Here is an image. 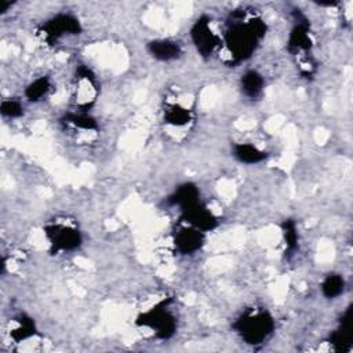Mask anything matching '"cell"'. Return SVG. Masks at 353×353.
<instances>
[{"label":"cell","mask_w":353,"mask_h":353,"mask_svg":"<svg viewBox=\"0 0 353 353\" xmlns=\"http://www.w3.org/2000/svg\"><path fill=\"white\" fill-rule=\"evenodd\" d=\"M266 34V23L254 11L234 10L226 19L223 43L229 52L228 63L239 65L248 59Z\"/></svg>","instance_id":"6da1fadb"},{"label":"cell","mask_w":353,"mask_h":353,"mask_svg":"<svg viewBox=\"0 0 353 353\" xmlns=\"http://www.w3.org/2000/svg\"><path fill=\"white\" fill-rule=\"evenodd\" d=\"M239 336L248 345L265 342L274 330V320L265 309H248L232 324Z\"/></svg>","instance_id":"7a4b0ae2"},{"label":"cell","mask_w":353,"mask_h":353,"mask_svg":"<svg viewBox=\"0 0 353 353\" xmlns=\"http://www.w3.org/2000/svg\"><path fill=\"white\" fill-rule=\"evenodd\" d=\"M295 17V25L290 32L288 41H287V50L291 55L299 58V66H301V74L306 79H309L316 65L307 58L312 50V36H310V25L309 21L303 14L299 11L294 12ZM310 57V55H309Z\"/></svg>","instance_id":"3957f363"},{"label":"cell","mask_w":353,"mask_h":353,"mask_svg":"<svg viewBox=\"0 0 353 353\" xmlns=\"http://www.w3.org/2000/svg\"><path fill=\"white\" fill-rule=\"evenodd\" d=\"M44 234L52 252L73 251L83 243V236L77 223L69 218H54L44 226Z\"/></svg>","instance_id":"277c9868"},{"label":"cell","mask_w":353,"mask_h":353,"mask_svg":"<svg viewBox=\"0 0 353 353\" xmlns=\"http://www.w3.org/2000/svg\"><path fill=\"white\" fill-rule=\"evenodd\" d=\"M170 299L161 301L156 307L142 313L137 319V324L148 327L154 331V335L159 339H168L175 334L176 320L172 313L167 309Z\"/></svg>","instance_id":"5b68a950"},{"label":"cell","mask_w":353,"mask_h":353,"mask_svg":"<svg viewBox=\"0 0 353 353\" xmlns=\"http://www.w3.org/2000/svg\"><path fill=\"white\" fill-rule=\"evenodd\" d=\"M98 94L95 74L87 65H77L74 74V97L79 112H87Z\"/></svg>","instance_id":"8992f818"},{"label":"cell","mask_w":353,"mask_h":353,"mask_svg":"<svg viewBox=\"0 0 353 353\" xmlns=\"http://www.w3.org/2000/svg\"><path fill=\"white\" fill-rule=\"evenodd\" d=\"M80 21L72 14H58L41 25L39 34L46 43H55L63 36H73L81 33Z\"/></svg>","instance_id":"52a82bcc"},{"label":"cell","mask_w":353,"mask_h":353,"mask_svg":"<svg viewBox=\"0 0 353 353\" xmlns=\"http://www.w3.org/2000/svg\"><path fill=\"white\" fill-rule=\"evenodd\" d=\"M190 37L197 52L204 58L210 57L221 46V37L211 29V19L207 15L200 17L193 23Z\"/></svg>","instance_id":"ba28073f"},{"label":"cell","mask_w":353,"mask_h":353,"mask_svg":"<svg viewBox=\"0 0 353 353\" xmlns=\"http://www.w3.org/2000/svg\"><path fill=\"white\" fill-rule=\"evenodd\" d=\"M183 225L174 234V244L176 250L183 255H192L197 252L204 244V232L182 222Z\"/></svg>","instance_id":"9c48e42d"},{"label":"cell","mask_w":353,"mask_h":353,"mask_svg":"<svg viewBox=\"0 0 353 353\" xmlns=\"http://www.w3.org/2000/svg\"><path fill=\"white\" fill-rule=\"evenodd\" d=\"M181 222L189 223V225L203 230L204 233L212 230L218 223L214 214L204 204H201L200 201L188 207V208H185V210H182Z\"/></svg>","instance_id":"30bf717a"},{"label":"cell","mask_w":353,"mask_h":353,"mask_svg":"<svg viewBox=\"0 0 353 353\" xmlns=\"http://www.w3.org/2000/svg\"><path fill=\"white\" fill-rule=\"evenodd\" d=\"M167 204L171 207H179L181 211L200 201L199 188L192 182H185L179 185L167 199Z\"/></svg>","instance_id":"8fae6325"},{"label":"cell","mask_w":353,"mask_h":353,"mask_svg":"<svg viewBox=\"0 0 353 353\" xmlns=\"http://www.w3.org/2000/svg\"><path fill=\"white\" fill-rule=\"evenodd\" d=\"M148 51L154 59L163 61V62L174 61L182 55L181 44L170 39H159V40L149 41Z\"/></svg>","instance_id":"7c38bea8"},{"label":"cell","mask_w":353,"mask_h":353,"mask_svg":"<svg viewBox=\"0 0 353 353\" xmlns=\"http://www.w3.org/2000/svg\"><path fill=\"white\" fill-rule=\"evenodd\" d=\"M352 307H347L339 320V327L330 334V343L335 350H349L352 346Z\"/></svg>","instance_id":"4fadbf2b"},{"label":"cell","mask_w":353,"mask_h":353,"mask_svg":"<svg viewBox=\"0 0 353 353\" xmlns=\"http://www.w3.org/2000/svg\"><path fill=\"white\" fill-rule=\"evenodd\" d=\"M193 110L190 106H185L179 102H171L165 105L164 121L172 127H183L192 121Z\"/></svg>","instance_id":"5bb4252c"},{"label":"cell","mask_w":353,"mask_h":353,"mask_svg":"<svg viewBox=\"0 0 353 353\" xmlns=\"http://www.w3.org/2000/svg\"><path fill=\"white\" fill-rule=\"evenodd\" d=\"M265 87V79L263 76L254 69H250L244 72V74L240 79V88L244 97L248 99H256Z\"/></svg>","instance_id":"9a60e30c"},{"label":"cell","mask_w":353,"mask_h":353,"mask_svg":"<svg viewBox=\"0 0 353 353\" xmlns=\"http://www.w3.org/2000/svg\"><path fill=\"white\" fill-rule=\"evenodd\" d=\"M233 157L244 164H256L266 159V152L251 143H234L232 146Z\"/></svg>","instance_id":"2e32d148"},{"label":"cell","mask_w":353,"mask_h":353,"mask_svg":"<svg viewBox=\"0 0 353 353\" xmlns=\"http://www.w3.org/2000/svg\"><path fill=\"white\" fill-rule=\"evenodd\" d=\"M61 123L65 127H72L74 130H83V131H97L98 124L94 117H91L85 112H70L63 114L61 119Z\"/></svg>","instance_id":"e0dca14e"},{"label":"cell","mask_w":353,"mask_h":353,"mask_svg":"<svg viewBox=\"0 0 353 353\" xmlns=\"http://www.w3.org/2000/svg\"><path fill=\"white\" fill-rule=\"evenodd\" d=\"M14 323H15V327L11 328V331H10V336L14 341L21 342V341H25V339L34 335V332H36L34 321L30 317H28L26 314L18 316L14 320Z\"/></svg>","instance_id":"ac0fdd59"},{"label":"cell","mask_w":353,"mask_h":353,"mask_svg":"<svg viewBox=\"0 0 353 353\" xmlns=\"http://www.w3.org/2000/svg\"><path fill=\"white\" fill-rule=\"evenodd\" d=\"M51 81L47 76H41L36 80H33L26 88H25V97L30 102H39L41 101L50 91Z\"/></svg>","instance_id":"d6986e66"},{"label":"cell","mask_w":353,"mask_h":353,"mask_svg":"<svg viewBox=\"0 0 353 353\" xmlns=\"http://www.w3.org/2000/svg\"><path fill=\"white\" fill-rule=\"evenodd\" d=\"M345 290V280L338 273H330L321 283V292L325 298L334 299L338 298Z\"/></svg>","instance_id":"ffe728a7"},{"label":"cell","mask_w":353,"mask_h":353,"mask_svg":"<svg viewBox=\"0 0 353 353\" xmlns=\"http://www.w3.org/2000/svg\"><path fill=\"white\" fill-rule=\"evenodd\" d=\"M283 236L285 241V255L292 256L294 252L298 250V230L296 225L292 219H285L281 225Z\"/></svg>","instance_id":"44dd1931"},{"label":"cell","mask_w":353,"mask_h":353,"mask_svg":"<svg viewBox=\"0 0 353 353\" xmlns=\"http://www.w3.org/2000/svg\"><path fill=\"white\" fill-rule=\"evenodd\" d=\"M0 113L3 117L8 119H15L23 114V106L19 101L17 99H3L0 105Z\"/></svg>","instance_id":"7402d4cb"},{"label":"cell","mask_w":353,"mask_h":353,"mask_svg":"<svg viewBox=\"0 0 353 353\" xmlns=\"http://www.w3.org/2000/svg\"><path fill=\"white\" fill-rule=\"evenodd\" d=\"M11 6V3L10 1H6V0H1L0 1V12L1 14H4L7 10H8V7Z\"/></svg>","instance_id":"603a6c76"}]
</instances>
